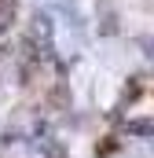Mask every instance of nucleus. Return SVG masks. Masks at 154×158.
I'll list each match as a JSON object with an SVG mask.
<instances>
[{"label":"nucleus","mask_w":154,"mask_h":158,"mask_svg":"<svg viewBox=\"0 0 154 158\" xmlns=\"http://www.w3.org/2000/svg\"><path fill=\"white\" fill-rule=\"evenodd\" d=\"M26 44H37L40 52H51V19H48V15H33Z\"/></svg>","instance_id":"nucleus-1"},{"label":"nucleus","mask_w":154,"mask_h":158,"mask_svg":"<svg viewBox=\"0 0 154 158\" xmlns=\"http://www.w3.org/2000/svg\"><path fill=\"white\" fill-rule=\"evenodd\" d=\"M128 132L132 136H154V118H132L128 121Z\"/></svg>","instance_id":"nucleus-2"},{"label":"nucleus","mask_w":154,"mask_h":158,"mask_svg":"<svg viewBox=\"0 0 154 158\" xmlns=\"http://www.w3.org/2000/svg\"><path fill=\"white\" fill-rule=\"evenodd\" d=\"M15 19V0H4V11H0V26H11Z\"/></svg>","instance_id":"nucleus-3"}]
</instances>
